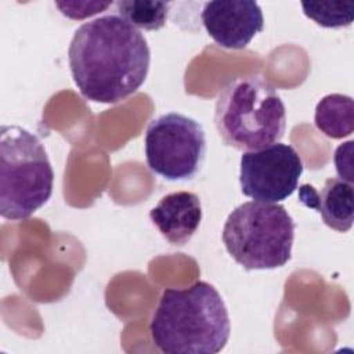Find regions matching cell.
<instances>
[{
    "label": "cell",
    "instance_id": "6da1fadb",
    "mask_svg": "<svg viewBox=\"0 0 354 354\" xmlns=\"http://www.w3.org/2000/svg\"><path fill=\"white\" fill-rule=\"evenodd\" d=\"M68 61L72 79L84 98L116 104L145 82L151 51L137 28L109 14L84 22L75 30Z\"/></svg>",
    "mask_w": 354,
    "mask_h": 354
},
{
    "label": "cell",
    "instance_id": "7a4b0ae2",
    "mask_svg": "<svg viewBox=\"0 0 354 354\" xmlns=\"http://www.w3.org/2000/svg\"><path fill=\"white\" fill-rule=\"evenodd\" d=\"M230 332L225 303L206 281L183 289H165L149 322L153 344L166 354L220 353Z\"/></svg>",
    "mask_w": 354,
    "mask_h": 354
},
{
    "label": "cell",
    "instance_id": "3957f363",
    "mask_svg": "<svg viewBox=\"0 0 354 354\" xmlns=\"http://www.w3.org/2000/svg\"><path fill=\"white\" fill-rule=\"evenodd\" d=\"M214 126L228 147L260 149L283 137L285 105L275 87L261 76L236 77L227 82L217 95Z\"/></svg>",
    "mask_w": 354,
    "mask_h": 354
},
{
    "label": "cell",
    "instance_id": "277c9868",
    "mask_svg": "<svg viewBox=\"0 0 354 354\" xmlns=\"http://www.w3.org/2000/svg\"><path fill=\"white\" fill-rule=\"evenodd\" d=\"M54 171L39 137L15 124L0 129V214L25 220L47 203Z\"/></svg>",
    "mask_w": 354,
    "mask_h": 354
},
{
    "label": "cell",
    "instance_id": "5b68a950",
    "mask_svg": "<svg viewBox=\"0 0 354 354\" xmlns=\"http://www.w3.org/2000/svg\"><path fill=\"white\" fill-rule=\"evenodd\" d=\"M221 239L245 270L279 268L292 257L295 221L282 205L250 201L228 214Z\"/></svg>",
    "mask_w": 354,
    "mask_h": 354
},
{
    "label": "cell",
    "instance_id": "8992f818",
    "mask_svg": "<svg viewBox=\"0 0 354 354\" xmlns=\"http://www.w3.org/2000/svg\"><path fill=\"white\" fill-rule=\"evenodd\" d=\"M144 144L149 170L169 181L194 178L206 155L203 127L178 112H167L152 119Z\"/></svg>",
    "mask_w": 354,
    "mask_h": 354
},
{
    "label": "cell",
    "instance_id": "52a82bcc",
    "mask_svg": "<svg viewBox=\"0 0 354 354\" xmlns=\"http://www.w3.org/2000/svg\"><path fill=\"white\" fill-rule=\"evenodd\" d=\"M239 166L242 194L267 203H278L289 198L296 191L303 173V162L297 151L282 142L243 152Z\"/></svg>",
    "mask_w": 354,
    "mask_h": 354
},
{
    "label": "cell",
    "instance_id": "ba28073f",
    "mask_svg": "<svg viewBox=\"0 0 354 354\" xmlns=\"http://www.w3.org/2000/svg\"><path fill=\"white\" fill-rule=\"evenodd\" d=\"M207 35L221 47L245 48L264 28L260 6L252 0L207 1L201 12Z\"/></svg>",
    "mask_w": 354,
    "mask_h": 354
},
{
    "label": "cell",
    "instance_id": "9c48e42d",
    "mask_svg": "<svg viewBox=\"0 0 354 354\" xmlns=\"http://www.w3.org/2000/svg\"><path fill=\"white\" fill-rule=\"evenodd\" d=\"M149 218L163 238L171 245L183 246L188 243L201 225V199L188 191L171 192L151 209Z\"/></svg>",
    "mask_w": 354,
    "mask_h": 354
},
{
    "label": "cell",
    "instance_id": "30bf717a",
    "mask_svg": "<svg viewBox=\"0 0 354 354\" xmlns=\"http://www.w3.org/2000/svg\"><path fill=\"white\" fill-rule=\"evenodd\" d=\"M299 201L311 209H315L324 223L335 231L346 232L354 221V192L353 183L330 177L325 181L321 191L310 184L299 188Z\"/></svg>",
    "mask_w": 354,
    "mask_h": 354
},
{
    "label": "cell",
    "instance_id": "8fae6325",
    "mask_svg": "<svg viewBox=\"0 0 354 354\" xmlns=\"http://www.w3.org/2000/svg\"><path fill=\"white\" fill-rule=\"evenodd\" d=\"M314 123L330 138H343L354 131V104L350 95L328 94L315 106Z\"/></svg>",
    "mask_w": 354,
    "mask_h": 354
},
{
    "label": "cell",
    "instance_id": "7c38bea8",
    "mask_svg": "<svg viewBox=\"0 0 354 354\" xmlns=\"http://www.w3.org/2000/svg\"><path fill=\"white\" fill-rule=\"evenodd\" d=\"M118 15L134 28L158 30L165 26L170 4L166 1L120 0L115 3Z\"/></svg>",
    "mask_w": 354,
    "mask_h": 354
},
{
    "label": "cell",
    "instance_id": "4fadbf2b",
    "mask_svg": "<svg viewBox=\"0 0 354 354\" xmlns=\"http://www.w3.org/2000/svg\"><path fill=\"white\" fill-rule=\"evenodd\" d=\"M304 15L324 28H342L353 22V3H301Z\"/></svg>",
    "mask_w": 354,
    "mask_h": 354
},
{
    "label": "cell",
    "instance_id": "5bb4252c",
    "mask_svg": "<svg viewBox=\"0 0 354 354\" xmlns=\"http://www.w3.org/2000/svg\"><path fill=\"white\" fill-rule=\"evenodd\" d=\"M55 6L61 10V12L69 18L73 19H83L86 17L94 15L97 12H100L101 10L108 8L109 6H112V1H106V3H101V1H75V3H59L55 1Z\"/></svg>",
    "mask_w": 354,
    "mask_h": 354
}]
</instances>
